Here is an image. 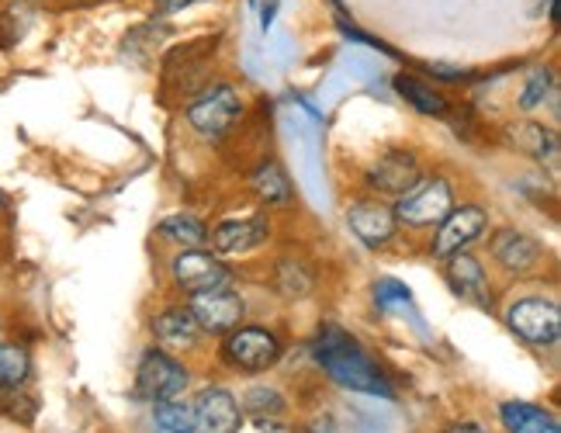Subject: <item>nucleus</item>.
Masks as SVG:
<instances>
[{
    "instance_id": "nucleus-1",
    "label": "nucleus",
    "mask_w": 561,
    "mask_h": 433,
    "mask_svg": "<svg viewBox=\"0 0 561 433\" xmlns=\"http://www.w3.org/2000/svg\"><path fill=\"white\" fill-rule=\"evenodd\" d=\"M312 354L322 372H327L336 385L354 388V392H364V396H381V399L396 396L392 381H388L381 367L368 357L360 340L351 337L343 327H336V322H327V327L316 333Z\"/></svg>"
},
{
    "instance_id": "nucleus-2",
    "label": "nucleus",
    "mask_w": 561,
    "mask_h": 433,
    "mask_svg": "<svg viewBox=\"0 0 561 433\" xmlns=\"http://www.w3.org/2000/svg\"><path fill=\"white\" fill-rule=\"evenodd\" d=\"M243 91L232 83H205L184 107V118L194 128V136L205 143H219L232 133V125L243 118Z\"/></svg>"
},
{
    "instance_id": "nucleus-3",
    "label": "nucleus",
    "mask_w": 561,
    "mask_h": 433,
    "mask_svg": "<svg viewBox=\"0 0 561 433\" xmlns=\"http://www.w3.org/2000/svg\"><path fill=\"white\" fill-rule=\"evenodd\" d=\"M450 208H455V187H450L447 178H420L413 187L405 194H399L392 212L399 226H409V229H434L440 226Z\"/></svg>"
},
{
    "instance_id": "nucleus-4",
    "label": "nucleus",
    "mask_w": 561,
    "mask_h": 433,
    "mask_svg": "<svg viewBox=\"0 0 561 433\" xmlns=\"http://www.w3.org/2000/svg\"><path fill=\"white\" fill-rule=\"evenodd\" d=\"M280 354H285V346H280L277 333L264 327H236L232 333H226V343H222V357L236 372H247V375L271 372L280 361Z\"/></svg>"
},
{
    "instance_id": "nucleus-5",
    "label": "nucleus",
    "mask_w": 561,
    "mask_h": 433,
    "mask_svg": "<svg viewBox=\"0 0 561 433\" xmlns=\"http://www.w3.org/2000/svg\"><path fill=\"white\" fill-rule=\"evenodd\" d=\"M187 388V367L160 346H149L136 367V396L146 402H174Z\"/></svg>"
},
{
    "instance_id": "nucleus-6",
    "label": "nucleus",
    "mask_w": 561,
    "mask_h": 433,
    "mask_svg": "<svg viewBox=\"0 0 561 433\" xmlns=\"http://www.w3.org/2000/svg\"><path fill=\"white\" fill-rule=\"evenodd\" d=\"M506 327L534 346H551L561 337V309L551 298H516L506 309Z\"/></svg>"
},
{
    "instance_id": "nucleus-7",
    "label": "nucleus",
    "mask_w": 561,
    "mask_h": 433,
    "mask_svg": "<svg viewBox=\"0 0 561 433\" xmlns=\"http://www.w3.org/2000/svg\"><path fill=\"white\" fill-rule=\"evenodd\" d=\"M170 274H174V285L187 295H205L232 285V271L208 250H181L170 260Z\"/></svg>"
},
{
    "instance_id": "nucleus-8",
    "label": "nucleus",
    "mask_w": 561,
    "mask_h": 433,
    "mask_svg": "<svg viewBox=\"0 0 561 433\" xmlns=\"http://www.w3.org/2000/svg\"><path fill=\"white\" fill-rule=\"evenodd\" d=\"M489 229V212L482 205H455L450 208L447 219L437 226V240L430 243V253L447 260L450 253H461L468 250L474 240H482Z\"/></svg>"
},
{
    "instance_id": "nucleus-9",
    "label": "nucleus",
    "mask_w": 561,
    "mask_h": 433,
    "mask_svg": "<svg viewBox=\"0 0 561 433\" xmlns=\"http://www.w3.org/2000/svg\"><path fill=\"white\" fill-rule=\"evenodd\" d=\"M191 316L198 319L202 333H215V337H226L243 322L247 316V301L240 292L232 288H219V292H205V295H191L187 301Z\"/></svg>"
},
{
    "instance_id": "nucleus-10",
    "label": "nucleus",
    "mask_w": 561,
    "mask_h": 433,
    "mask_svg": "<svg viewBox=\"0 0 561 433\" xmlns=\"http://www.w3.org/2000/svg\"><path fill=\"white\" fill-rule=\"evenodd\" d=\"M347 226L364 247L381 250L399 236V219L388 202L381 198H354L347 205Z\"/></svg>"
},
{
    "instance_id": "nucleus-11",
    "label": "nucleus",
    "mask_w": 561,
    "mask_h": 433,
    "mask_svg": "<svg viewBox=\"0 0 561 433\" xmlns=\"http://www.w3.org/2000/svg\"><path fill=\"white\" fill-rule=\"evenodd\" d=\"M423 178L420 160L405 149H392V153H381L368 170H364V184L375 191L378 198H399L409 187Z\"/></svg>"
},
{
    "instance_id": "nucleus-12",
    "label": "nucleus",
    "mask_w": 561,
    "mask_h": 433,
    "mask_svg": "<svg viewBox=\"0 0 561 433\" xmlns=\"http://www.w3.org/2000/svg\"><path fill=\"white\" fill-rule=\"evenodd\" d=\"M271 236V219L267 212H253L247 219H226L208 232V243L215 253L222 257H247L256 247H264Z\"/></svg>"
},
{
    "instance_id": "nucleus-13",
    "label": "nucleus",
    "mask_w": 561,
    "mask_h": 433,
    "mask_svg": "<svg viewBox=\"0 0 561 433\" xmlns=\"http://www.w3.org/2000/svg\"><path fill=\"white\" fill-rule=\"evenodd\" d=\"M194 433H240L243 409L229 388H202L191 402Z\"/></svg>"
},
{
    "instance_id": "nucleus-14",
    "label": "nucleus",
    "mask_w": 561,
    "mask_h": 433,
    "mask_svg": "<svg viewBox=\"0 0 561 433\" xmlns=\"http://www.w3.org/2000/svg\"><path fill=\"white\" fill-rule=\"evenodd\" d=\"M489 253L506 274H530L545 257L541 243H537L534 236H527L524 229H513V226H503L492 232Z\"/></svg>"
},
{
    "instance_id": "nucleus-15",
    "label": "nucleus",
    "mask_w": 561,
    "mask_h": 433,
    "mask_svg": "<svg viewBox=\"0 0 561 433\" xmlns=\"http://www.w3.org/2000/svg\"><path fill=\"white\" fill-rule=\"evenodd\" d=\"M444 264H447L444 277H447L450 292H455L458 298H471V301H482L485 306L489 301V274L482 267V260L468 250H461V253H450Z\"/></svg>"
},
{
    "instance_id": "nucleus-16",
    "label": "nucleus",
    "mask_w": 561,
    "mask_h": 433,
    "mask_svg": "<svg viewBox=\"0 0 561 433\" xmlns=\"http://www.w3.org/2000/svg\"><path fill=\"white\" fill-rule=\"evenodd\" d=\"M149 330H153V337L163 346H174V351H191V346L202 340V327H198V319L191 316L187 306L160 309L153 316V322H149Z\"/></svg>"
},
{
    "instance_id": "nucleus-17",
    "label": "nucleus",
    "mask_w": 561,
    "mask_h": 433,
    "mask_svg": "<svg viewBox=\"0 0 561 433\" xmlns=\"http://www.w3.org/2000/svg\"><path fill=\"white\" fill-rule=\"evenodd\" d=\"M250 187L253 194L261 198L267 208H277V205H288L295 198V187H291V178L285 173V167H280L277 160H264L261 167L253 170L250 178Z\"/></svg>"
},
{
    "instance_id": "nucleus-18",
    "label": "nucleus",
    "mask_w": 561,
    "mask_h": 433,
    "mask_svg": "<svg viewBox=\"0 0 561 433\" xmlns=\"http://www.w3.org/2000/svg\"><path fill=\"white\" fill-rule=\"evenodd\" d=\"M392 87H396V94H399L402 101L413 104L420 115H434V118H444V115H447V107H450V104H447V98H444L430 80H420V77H413V73H399V77L392 80Z\"/></svg>"
},
{
    "instance_id": "nucleus-19",
    "label": "nucleus",
    "mask_w": 561,
    "mask_h": 433,
    "mask_svg": "<svg viewBox=\"0 0 561 433\" xmlns=\"http://www.w3.org/2000/svg\"><path fill=\"white\" fill-rule=\"evenodd\" d=\"M500 420H503L506 433H561L554 413H548L541 406H530V402H503Z\"/></svg>"
},
{
    "instance_id": "nucleus-20",
    "label": "nucleus",
    "mask_w": 561,
    "mask_h": 433,
    "mask_svg": "<svg viewBox=\"0 0 561 433\" xmlns=\"http://www.w3.org/2000/svg\"><path fill=\"white\" fill-rule=\"evenodd\" d=\"M157 232L167 243H174L181 250H202L208 243V226L202 219H194L187 212H174L157 226Z\"/></svg>"
},
{
    "instance_id": "nucleus-21",
    "label": "nucleus",
    "mask_w": 561,
    "mask_h": 433,
    "mask_svg": "<svg viewBox=\"0 0 561 433\" xmlns=\"http://www.w3.org/2000/svg\"><path fill=\"white\" fill-rule=\"evenodd\" d=\"M32 375V357L21 343H4L0 340V388L11 396Z\"/></svg>"
},
{
    "instance_id": "nucleus-22",
    "label": "nucleus",
    "mask_w": 561,
    "mask_h": 433,
    "mask_svg": "<svg viewBox=\"0 0 561 433\" xmlns=\"http://www.w3.org/2000/svg\"><path fill=\"white\" fill-rule=\"evenodd\" d=\"M513 139H516V146L524 149V153H530L534 160H551L554 163V157H558V139H554V133H548L545 125H534V122H524V125H513Z\"/></svg>"
},
{
    "instance_id": "nucleus-23",
    "label": "nucleus",
    "mask_w": 561,
    "mask_h": 433,
    "mask_svg": "<svg viewBox=\"0 0 561 433\" xmlns=\"http://www.w3.org/2000/svg\"><path fill=\"white\" fill-rule=\"evenodd\" d=\"M285 396L277 392V388H271V385H253L250 392L243 396V413H250V417H256V420H274V417H280L285 413Z\"/></svg>"
},
{
    "instance_id": "nucleus-24",
    "label": "nucleus",
    "mask_w": 561,
    "mask_h": 433,
    "mask_svg": "<svg viewBox=\"0 0 561 433\" xmlns=\"http://www.w3.org/2000/svg\"><path fill=\"white\" fill-rule=\"evenodd\" d=\"M153 426L160 433H194V413L187 402H157L153 406Z\"/></svg>"
},
{
    "instance_id": "nucleus-25",
    "label": "nucleus",
    "mask_w": 561,
    "mask_h": 433,
    "mask_svg": "<svg viewBox=\"0 0 561 433\" xmlns=\"http://www.w3.org/2000/svg\"><path fill=\"white\" fill-rule=\"evenodd\" d=\"M277 292L285 298H306L312 292V274L295 264V260H280L277 264Z\"/></svg>"
},
{
    "instance_id": "nucleus-26",
    "label": "nucleus",
    "mask_w": 561,
    "mask_h": 433,
    "mask_svg": "<svg viewBox=\"0 0 561 433\" xmlns=\"http://www.w3.org/2000/svg\"><path fill=\"white\" fill-rule=\"evenodd\" d=\"M551 83H554V73L551 67H534L524 80V91H520V107L524 112H534V107H541L551 94Z\"/></svg>"
},
{
    "instance_id": "nucleus-27",
    "label": "nucleus",
    "mask_w": 561,
    "mask_h": 433,
    "mask_svg": "<svg viewBox=\"0 0 561 433\" xmlns=\"http://www.w3.org/2000/svg\"><path fill=\"white\" fill-rule=\"evenodd\" d=\"M375 306L385 309V312L409 309V306H413V292H409L402 281H396V277H381L378 285H375Z\"/></svg>"
},
{
    "instance_id": "nucleus-28",
    "label": "nucleus",
    "mask_w": 561,
    "mask_h": 433,
    "mask_svg": "<svg viewBox=\"0 0 561 433\" xmlns=\"http://www.w3.org/2000/svg\"><path fill=\"white\" fill-rule=\"evenodd\" d=\"M430 73H434V80H447V83L465 80V70H458V67H444V62H430Z\"/></svg>"
},
{
    "instance_id": "nucleus-29",
    "label": "nucleus",
    "mask_w": 561,
    "mask_h": 433,
    "mask_svg": "<svg viewBox=\"0 0 561 433\" xmlns=\"http://www.w3.org/2000/svg\"><path fill=\"white\" fill-rule=\"evenodd\" d=\"M194 4H208V0H160V14H181Z\"/></svg>"
},
{
    "instance_id": "nucleus-30",
    "label": "nucleus",
    "mask_w": 561,
    "mask_h": 433,
    "mask_svg": "<svg viewBox=\"0 0 561 433\" xmlns=\"http://www.w3.org/2000/svg\"><path fill=\"white\" fill-rule=\"evenodd\" d=\"M274 14H277V0H267V4L261 8V29H264V32L274 25Z\"/></svg>"
},
{
    "instance_id": "nucleus-31",
    "label": "nucleus",
    "mask_w": 561,
    "mask_h": 433,
    "mask_svg": "<svg viewBox=\"0 0 561 433\" xmlns=\"http://www.w3.org/2000/svg\"><path fill=\"white\" fill-rule=\"evenodd\" d=\"M306 433H336V426H333V420L330 417H319V420H312L309 423V430Z\"/></svg>"
},
{
    "instance_id": "nucleus-32",
    "label": "nucleus",
    "mask_w": 561,
    "mask_h": 433,
    "mask_svg": "<svg viewBox=\"0 0 561 433\" xmlns=\"http://www.w3.org/2000/svg\"><path fill=\"white\" fill-rule=\"evenodd\" d=\"M447 433H485L479 423H458V426H450Z\"/></svg>"
},
{
    "instance_id": "nucleus-33",
    "label": "nucleus",
    "mask_w": 561,
    "mask_h": 433,
    "mask_svg": "<svg viewBox=\"0 0 561 433\" xmlns=\"http://www.w3.org/2000/svg\"><path fill=\"white\" fill-rule=\"evenodd\" d=\"M261 433H291V426H277V423H271V420H267V426H264Z\"/></svg>"
},
{
    "instance_id": "nucleus-34",
    "label": "nucleus",
    "mask_w": 561,
    "mask_h": 433,
    "mask_svg": "<svg viewBox=\"0 0 561 433\" xmlns=\"http://www.w3.org/2000/svg\"><path fill=\"white\" fill-rule=\"evenodd\" d=\"M32 4H46V0H32Z\"/></svg>"
},
{
    "instance_id": "nucleus-35",
    "label": "nucleus",
    "mask_w": 561,
    "mask_h": 433,
    "mask_svg": "<svg viewBox=\"0 0 561 433\" xmlns=\"http://www.w3.org/2000/svg\"><path fill=\"white\" fill-rule=\"evenodd\" d=\"M4 396H8V392H4V388H0V399H4Z\"/></svg>"
},
{
    "instance_id": "nucleus-36",
    "label": "nucleus",
    "mask_w": 561,
    "mask_h": 433,
    "mask_svg": "<svg viewBox=\"0 0 561 433\" xmlns=\"http://www.w3.org/2000/svg\"><path fill=\"white\" fill-rule=\"evenodd\" d=\"M247 4H256V0H247Z\"/></svg>"
}]
</instances>
